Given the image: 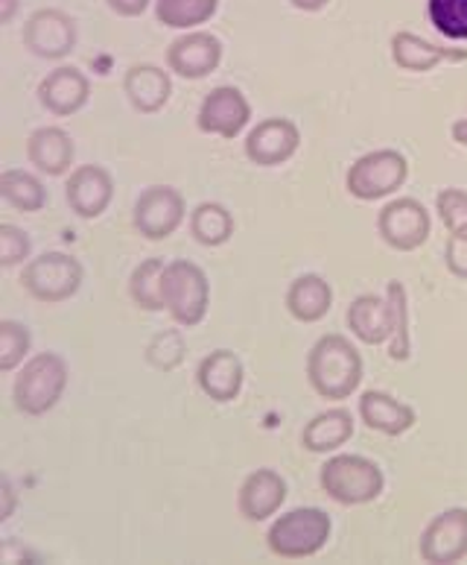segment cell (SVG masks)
I'll use <instances>...</instances> for the list:
<instances>
[{
    "label": "cell",
    "instance_id": "1",
    "mask_svg": "<svg viewBox=\"0 0 467 565\" xmlns=\"http://www.w3.org/2000/svg\"><path fill=\"white\" fill-rule=\"evenodd\" d=\"M307 381L322 398L343 402L362 384V358L343 334H325L307 354Z\"/></svg>",
    "mask_w": 467,
    "mask_h": 565
},
{
    "label": "cell",
    "instance_id": "2",
    "mask_svg": "<svg viewBox=\"0 0 467 565\" xmlns=\"http://www.w3.org/2000/svg\"><path fill=\"white\" fill-rule=\"evenodd\" d=\"M67 363L62 354L42 352L21 366L12 384L15 407L24 416H44L62 402L67 390Z\"/></svg>",
    "mask_w": 467,
    "mask_h": 565
},
{
    "label": "cell",
    "instance_id": "3",
    "mask_svg": "<svg viewBox=\"0 0 467 565\" xmlns=\"http://www.w3.org/2000/svg\"><path fill=\"white\" fill-rule=\"evenodd\" d=\"M318 483L327 498H334L343 507L371 504L385 490L383 469L362 455L330 457L318 472Z\"/></svg>",
    "mask_w": 467,
    "mask_h": 565
},
{
    "label": "cell",
    "instance_id": "4",
    "mask_svg": "<svg viewBox=\"0 0 467 565\" xmlns=\"http://www.w3.org/2000/svg\"><path fill=\"white\" fill-rule=\"evenodd\" d=\"M330 531H334V522L325 510L295 507L272 522L267 533V545L281 559H304L325 548Z\"/></svg>",
    "mask_w": 467,
    "mask_h": 565
},
{
    "label": "cell",
    "instance_id": "5",
    "mask_svg": "<svg viewBox=\"0 0 467 565\" xmlns=\"http://www.w3.org/2000/svg\"><path fill=\"white\" fill-rule=\"evenodd\" d=\"M210 281L199 264L178 262L167 264L164 270V311L173 317L175 326L196 329L208 317Z\"/></svg>",
    "mask_w": 467,
    "mask_h": 565
},
{
    "label": "cell",
    "instance_id": "6",
    "mask_svg": "<svg viewBox=\"0 0 467 565\" xmlns=\"http://www.w3.org/2000/svg\"><path fill=\"white\" fill-rule=\"evenodd\" d=\"M409 177V161L403 152L398 150H374L359 156L354 164H350L348 177H345V185H348V194L362 200V203H374V200H383V196L394 194L398 188H403Z\"/></svg>",
    "mask_w": 467,
    "mask_h": 565
},
{
    "label": "cell",
    "instance_id": "7",
    "mask_svg": "<svg viewBox=\"0 0 467 565\" xmlns=\"http://www.w3.org/2000/svg\"><path fill=\"white\" fill-rule=\"evenodd\" d=\"M85 270L74 255L44 253L24 267L21 285L33 299L47 305L67 302L83 287Z\"/></svg>",
    "mask_w": 467,
    "mask_h": 565
},
{
    "label": "cell",
    "instance_id": "8",
    "mask_svg": "<svg viewBox=\"0 0 467 565\" xmlns=\"http://www.w3.org/2000/svg\"><path fill=\"white\" fill-rule=\"evenodd\" d=\"M187 217L184 196L173 185H152L134 200L132 223L146 241H167Z\"/></svg>",
    "mask_w": 467,
    "mask_h": 565
},
{
    "label": "cell",
    "instance_id": "9",
    "mask_svg": "<svg viewBox=\"0 0 467 565\" xmlns=\"http://www.w3.org/2000/svg\"><path fill=\"white\" fill-rule=\"evenodd\" d=\"M377 232L398 253H412V249L426 244V237L433 232V220H430V212L417 200L401 196V200H392L380 212Z\"/></svg>",
    "mask_w": 467,
    "mask_h": 565
},
{
    "label": "cell",
    "instance_id": "10",
    "mask_svg": "<svg viewBox=\"0 0 467 565\" xmlns=\"http://www.w3.org/2000/svg\"><path fill=\"white\" fill-rule=\"evenodd\" d=\"M24 47L39 60H65L76 47V21L62 9H39L26 18Z\"/></svg>",
    "mask_w": 467,
    "mask_h": 565
},
{
    "label": "cell",
    "instance_id": "11",
    "mask_svg": "<svg viewBox=\"0 0 467 565\" xmlns=\"http://www.w3.org/2000/svg\"><path fill=\"white\" fill-rule=\"evenodd\" d=\"M251 106L246 100V94L234 85H217L214 92L205 94V100L199 106L196 124L205 136L217 138H237L242 129L249 127Z\"/></svg>",
    "mask_w": 467,
    "mask_h": 565
},
{
    "label": "cell",
    "instance_id": "12",
    "mask_svg": "<svg viewBox=\"0 0 467 565\" xmlns=\"http://www.w3.org/2000/svg\"><path fill=\"white\" fill-rule=\"evenodd\" d=\"M467 557V510L453 507L426 524L421 533V559L433 565H453Z\"/></svg>",
    "mask_w": 467,
    "mask_h": 565
},
{
    "label": "cell",
    "instance_id": "13",
    "mask_svg": "<svg viewBox=\"0 0 467 565\" xmlns=\"http://www.w3.org/2000/svg\"><path fill=\"white\" fill-rule=\"evenodd\" d=\"M301 147V132L290 118H267L246 138V159L258 168H278L290 161Z\"/></svg>",
    "mask_w": 467,
    "mask_h": 565
},
{
    "label": "cell",
    "instance_id": "14",
    "mask_svg": "<svg viewBox=\"0 0 467 565\" xmlns=\"http://www.w3.org/2000/svg\"><path fill=\"white\" fill-rule=\"evenodd\" d=\"M65 200L70 212L83 220H97L109 212L115 200V179L100 164H83L70 173L65 185Z\"/></svg>",
    "mask_w": 467,
    "mask_h": 565
},
{
    "label": "cell",
    "instance_id": "15",
    "mask_svg": "<svg viewBox=\"0 0 467 565\" xmlns=\"http://www.w3.org/2000/svg\"><path fill=\"white\" fill-rule=\"evenodd\" d=\"M219 62H222V42L205 30L178 35L167 47L170 71L184 79H205L219 68Z\"/></svg>",
    "mask_w": 467,
    "mask_h": 565
},
{
    "label": "cell",
    "instance_id": "16",
    "mask_svg": "<svg viewBox=\"0 0 467 565\" xmlns=\"http://www.w3.org/2000/svg\"><path fill=\"white\" fill-rule=\"evenodd\" d=\"M91 97V83L74 65H58L39 83V103L56 118H70Z\"/></svg>",
    "mask_w": 467,
    "mask_h": 565
},
{
    "label": "cell",
    "instance_id": "17",
    "mask_svg": "<svg viewBox=\"0 0 467 565\" xmlns=\"http://www.w3.org/2000/svg\"><path fill=\"white\" fill-rule=\"evenodd\" d=\"M242 381H246V370L231 349H217V352L205 354L196 370V384L217 405H228L240 396Z\"/></svg>",
    "mask_w": 467,
    "mask_h": 565
},
{
    "label": "cell",
    "instance_id": "18",
    "mask_svg": "<svg viewBox=\"0 0 467 565\" xmlns=\"http://www.w3.org/2000/svg\"><path fill=\"white\" fill-rule=\"evenodd\" d=\"M286 501V481L275 469H258L251 472L240 487L237 507L242 519L249 522H267L284 507Z\"/></svg>",
    "mask_w": 467,
    "mask_h": 565
},
{
    "label": "cell",
    "instance_id": "19",
    "mask_svg": "<svg viewBox=\"0 0 467 565\" xmlns=\"http://www.w3.org/2000/svg\"><path fill=\"white\" fill-rule=\"evenodd\" d=\"M348 329L366 347H380L392 340V302L385 296L362 294L348 305Z\"/></svg>",
    "mask_w": 467,
    "mask_h": 565
},
{
    "label": "cell",
    "instance_id": "20",
    "mask_svg": "<svg viewBox=\"0 0 467 565\" xmlns=\"http://www.w3.org/2000/svg\"><path fill=\"white\" fill-rule=\"evenodd\" d=\"M123 92L141 115H155L170 103L173 79L159 65H132L123 76Z\"/></svg>",
    "mask_w": 467,
    "mask_h": 565
},
{
    "label": "cell",
    "instance_id": "21",
    "mask_svg": "<svg viewBox=\"0 0 467 565\" xmlns=\"http://www.w3.org/2000/svg\"><path fill=\"white\" fill-rule=\"evenodd\" d=\"M76 156L74 138L67 136L62 127H42L26 138V159L35 164L39 173L47 177H62L70 170Z\"/></svg>",
    "mask_w": 467,
    "mask_h": 565
},
{
    "label": "cell",
    "instance_id": "22",
    "mask_svg": "<svg viewBox=\"0 0 467 565\" xmlns=\"http://www.w3.org/2000/svg\"><path fill=\"white\" fill-rule=\"evenodd\" d=\"M359 416L371 430H380L385 437H401L415 425V411L383 390H368L359 398Z\"/></svg>",
    "mask_w": 467,
    "mask_h": 565
},
{
    "label": "cell",
    "instance_id": "23",
    "mask_svg": "<svg viewBox=\"0 0 467 565\" xmlns=\"http://www.w3.org/2000/svg\"><path fill=\"white\" fill-rule=\"evenodd\" d=\"M392 60L398 68L412 71V74H426L442 62H461L467 60V51H450V47H438V44L426 42L415 33H398L392 39Z\"/></svg>",
    "mask_w": 467,
    "mask_h": 565
},
{
    "label": "cell",
    "instance_id": "24",
    "mask_svg": "<svg viewBox=\"0 0 467 565\" xmlns=\"http://www.w3.org/2000/svg\"><path fill=\"white\" fill-rule=\"evenodd\" d=\"M334 308V287L316 273H304L286 290V311L298 322L325 320Z\"/></svg>",
    "mask_w": 467,
    "mask_h": 565
},
{
    "label": "cell",
    "instance_id": "25",
    "mask_svg": "<svg viewBox=\"0 0 467 565\" xmlns=\"http://www.w3.org/2000/svg\"><path fill=\"white\" fill-rule=\"evenodd\" d=\"M354 437V416L345 407H334V411H325V414L313 416L307 425H304V434H301V446L313 451V455H327V451H336L343 448L348 439Z\"/></svg>",
    "mask_w": 467,
    "mask_h": 565
},
{
    "label": "cell",
    "instance_id": "26",
    "mask_svg": "<svg viewBox=\"0 0 467 565\" xmlns=\"http://www.w3.org/2000/svg\"><path fill=\"white\" fill-rule=\"evenodd\" d=\"M0 196H3V203L24 214L42 212L47 205V188L42 185V179L26 173V170H3L0 173Z\"/></svg>",
    "mask_w": 467,
    "mask_h": 565
},
{
    "label": "cell",
    "instance_id": "27",
    "mask_svg": "<svg viewBox=\"0 0 467 565\" xmlns=\"http://www.w3.org/2000/svg\"><path fill=\"white\" fill-rule=\"evenodd\" d=\"M234 214L228 212L222 203H199L191 214V235L199 241L202 246H222L231 241Z\"/></svg>",
    "mask_w": 467,
    "mask_h": 565
},
{
    "label": "cell",
    "instance_id": "28",
    "mask_svg": "<svg viewBox=\"0 0 467 565\" xmlns=\"http://www.w3.org/2000/svg\"><path fill=\"white\" fill-rule=\"evenodd\" d=\"M164 258H150L134 267L129 279V296L143 311H164Z\"/></svg>",
    "mask_w": 467,
    "mask_h": 565
},
{
    "label": "cell",
    "instance_id": "29",
    "mask_svg": "<svg viewBox=\"0 0 467 565\" xmlns=\"http://www.w3.org/2000/svg\"><path fill=\"white\" fill-rule=\"evenodd\" d=\"M219 0H155V18L159 24L173 30H193L208 24L217 15Z\"/></svg>",
    "mask_w": 467,
    "mask_h": 565
},
{
    "label": "cell",
    "instance_id": "30",
    "mask_svg": "<svg viewBox=\"0 0 467 565\" xmlns=\"http://www.w3.org/2000/svg\"><path fill=\"white\" fill-rule=\"evenodd\" d=\"M385 299L392 302V340H389V358L409 361L412 354V334H409V294L403 281H389Z\"/></svg>",
    "mask_w": 467,
    "mask_h": 565
},
{
    "label": "cell",
    "instance_id": "31",
    "mask_svg": "<svg viewBox=\"0 0 467 565\" xmlns=\"http://www.w3.org/2000/svg\"><path fill=\"white\" fill-rule=\"evenodd\" d=\"M426 12L444 39L467 42V0H426Z\"/></svg>",
    "mask_w": 467,
    "mask_h": 565
},
{
    "label": "cell",
    "instance_id": "32",
    "mask_svg": "<svg viewBox=\"0 0 467 565\" xmlns=\"http://www.w3.org/2000/svg\"><path fill=\"white\" fill-rule=\"evenodd\" d=\"M30 347H33V338L26 326L15 320L0 322V372H15L30 354Z\"/></svg>",
    "mask_w": 467,
    "mask_h": 565
},
{
    "label": "cell",
    "instance_id": "33",
    "mask_svg": "<svg viewBox=\"0 0 467 565\" xmlns=\"http://www.w3.org/2000/svg\"><path fill=\"white\" fill-rule=\"evenodd\" d=\"M184 352H187V347H184L182 329H164L150 340V347H146V361H150V366H155V370L173 372L175 366H182Z\"/></svg>",
    "mask_w": 467,
    "mask_h": 565
},
{
    "label": "cell",
    "instance_id": "34",
    "mask_svg": "<svg viewBox=\"0 0 467 565\" xmlns=\"http://www.w3.org/2000/svg\"><path fill=\"white\" fill-rule=\"evenodd\" d=\"M435 212L450 235L467 237V194L461 188H444L442 194L435 196Z\"/></svg>",
    "mask_w": 467,
    "mask_h": 565
},
{
    "label": "cell",
    "instance_id": "35",
    "mask_svg": "<svg viewBox=\"0 0 467 565\" xmlns=\"http://www.w3.org/2000/svg\"><path fill=\"white\" fill-rule=\"evenodd\" d=\"M30 253H33V244H30V235H26L24 228L3 223L0 226V264L9 270V267L24 264V258H30Z\"/></svg>",
    "mask_w": 467,
    "mask_h": 565
},
{
    "label": "cell",
    "instance_id": "36",
    "mask_svg": "<svg viewBox=\"0 0 467 565\" xmlns=\"http://www.w3.org/2000/svg\"><path fill=\"white\" fill-rule=\"evenodd\" d=\"M444 264L456 279H467V237L450 235L444 246Z\"/></svg>",
    "mask_w": 467,
    "mask_h": 565
},
{
    "label": "cell",
    "instance_id": "37",
    "mask_svg": "<svg viewBox=\"0 0 467 565\" xmlns=\"http://www.w3.org/2000/svg\"><path fill=\"white\" fill-rule=\"evenodd\" d=\"M106 3H109V9L115 12V15L138 18V15H143L146 9H150L152 0H106Z\"/></svg>",
    "mask_w": 467,
    "mask_h": 565
},
{
    "label": "cell",
    "instance_id": "38",
    "mask_svg": "<svg viewBox=\"0 0 467 565\" xmlns=\"http://www.w3.org/2000/svg\"><path fill=\"white\" fill-rule=\"evenodd\" d=\"M0 495H3V507H0V522H9L12 519V513H15V487H12V481H9L7 475H3V481H0Z\"/></svg>",
    "mask_w": 467,
    "mask_h": 565
},
{
    "label": "cell",
    "instance_id": "39",
    "mask_svg": "<svg viewBox=\"0 0 467 565\" xmlns=\"http://www.w3.org/2000/svg\"><path fill=\"white\" fill-rule=\"evenodd\" d=\"M15 559H35V557L26 548H21L18 542L7 540V542H3V563L12 565V563H15Z\"/></svg>",
    "mask_w": 467,
    "mask_h": 565
},
{
    "label": "cell",
    "instance_id": "40",
    "mask_svg": "<svg viewBox=\"0 0 467 565\" xmlns=\"http://www.w3.org/2000/svg\"><path fill=\"white\" fill-rule=\"evenodd\" d=\"M292 7L301 9V12H318V9H325L330 0H290Z\"/></svg>",
    "mask_w": 467,
    "mask_h": 565
},
{
    "label": "cell",
    "instance_id": "41",
    "mask_svg": "<svg viewBox=\"0 0 467 565\" xmlns=\"http://www.w3.org/2000/svg\"><path fill=\"white\" fill-rule=\"evenodd\" d=\"M18 0H0V24H9L15 18Z\"/></svg>",
    "mask_w": 467,
    "mask_h": 565
},
{
    "label": "cell",
    "instance_id": "42",
    "mask_svg": "<svg viewBox=\"0 0 467 565\" xmlns=\"http://www.w3.org/2000/svg\"><path fill=\"white\" fill-rule=\"evenodd\" d=\"M450 136H453V141L465 143V147H467V115H465V118L456 120V124H453Z\"/></svg>",
    "mask_w": 467,
    "mask_h": 565
}]
</instances>
